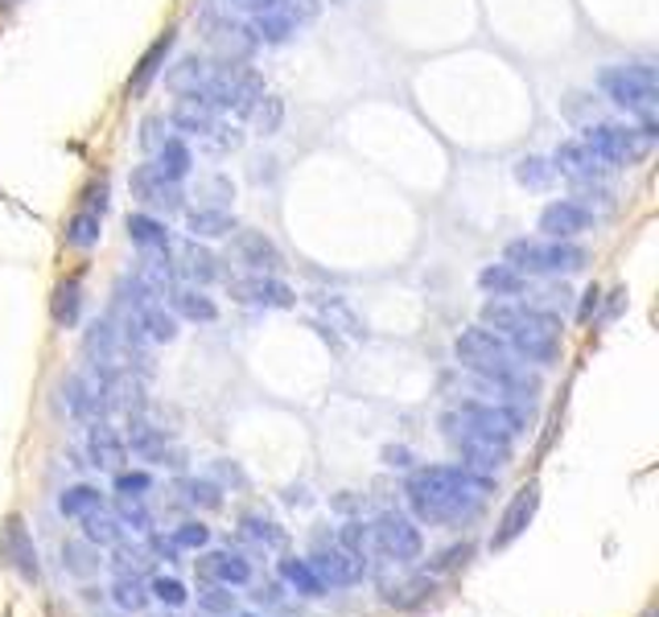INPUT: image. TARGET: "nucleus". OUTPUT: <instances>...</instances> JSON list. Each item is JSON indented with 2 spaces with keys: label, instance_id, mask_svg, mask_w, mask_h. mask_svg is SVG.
Instances as JSON below:
<instances>
[{
  "label": "nucleus",
  "instance_id": "2f4dec72",
  "mask_svg": "<svg viewBox=\"0 0 659 617\" xmlns=\"http://www.w3.org/2000/svg\"><path fill=\"white\" fill-rule=\"evenodd\" d=\"M557 177V169L548 165V161H540V157H519L515 161V182L519 186H532V189H544L548 182Z\"/></svg>",
  "mask_w": 659,
  "mask_h": 617
},
{
  "label": "nucleus",
  "instance_id": "dca6fc26",
  "mask_svg": "<svg viewBox=\"0 0 659 617\" xmlns=\"http://www.w3.org/2000/svg\"><path fill=\"white\" fill-rule=\"evenodd\" d=\"M198 576L206 585H248L251 580V564L231 556V552H210L198 561Z\"/></svg>",
  "mask_w": 659,
  "mask_h": 617
},
{
  "label": "nucleus",
  "instance_id": "37998d69",
  "mask_svg": "<svg viewBox=\"0 0 659 617\" xmlns=\"http://www.w3.org/2000/svg\"><path fill=\"white\" fill-rule=\"evenodd\" d=\"M148 486H153V477H148V474H120L116 477V490H120V494H132V498H141Z\"/></svg>",
  "mask_w": 659,
  "mask_h": 617
},
{
  "label": "nucleus",
  "instance_id": "1a4fd4ad",
  "mask_svg": "<svg viewBox=\"0 0 659 617\" xmlns=\"http://www.w3.org/2000/svg\"><path fill=\"white\" fill-rule=\"evenodd\" d=\"M0 564L13 568L21 580H38V547L21 515H9L0 527Z\"/></svg>",
  "mask_w": 659,
  "mask_h": 617
},
{
  "label": "nucleus",
  "instance_id": "e433bc0d",
  "mask_svg": "<svg viewBox=\"0 0 659 617\" xmlns=\"http://www.w3.org/2000/svg\"><path fill=\"white\" fill-rule=\"evenodd\" d=\"M116 601L124 605V609H132V614H136V609H145V589H141V580H136V576H120L116 580Z\"/></svg>",
  "mask_w": 659,
  "mask_h": 617
},
{
  "label": "nucleus",
  "instance_id": "a211bd4d",
  "mask_svg": "<svg viewBox=\"0 0 659 617\" xmlns=\"http://www.w3.org/2000/svg\"><path fill=\"white\" fill-rule=\"evenodd\" d=\"M235 251H239V259L248 264L251 272H277L280 268V251L264 239L260 230H239L235 235Z\"/></svg>",
  "mask_w": 659,
  "mask_h": 617
},
{
  "label": "nucleus",
  "instance_id": "7c9ffc66",
  "mask_svg": "<svg viewBox=\"0 0 659 617\" xmlns=\"http://www.w3.org/2000/svg\"><path fill=\"white\" fill-rule=\"evenodd\" d=\"M182 272L191 276V280H198V285H206V280H215V276H219V264H215V256H210L206 247L186 244L182 247Z\"/></svg>",
  "mask_w": 659,
  "mask_h": 617
},
{
  "label": "nucleus",
  "instance_id": "ddd939ff",
  "mask_svg": "<svg viewBox=\"0 0 659 617\" xmlns=\"http://www.w3.org/2000/svg\"><path fill=\"white\" fill-rule=\"evenodd\" d=\"M553 169L565 173L569 182H581V186H586V182H598L610 165H606V161H601L586 141H565L557 148V157H553Z\"/></svg>",
  "mask_w": 659,
  "mask_h": 617
},
{
  "label": "nucleus",
  "instance_id": "0eeeda50",
  "mask_svg": "<svg viewBox=\"0 0 659 617\" xmlns=\"http://www.w3.org/2000/svg\"><path fill=\"white\" fill-rule=\"evenodd\" d=\"M450 429H466V432H483V436H495V441H507L524 429V417L512 412L507 403H483V400H470L462 403L454 417H445Z\"/></svg>",
  "mask_w": 659,
  "mask_h": 617
},
{
  "label": "nucleus",
  "instance_id": "6ab92c4d",
  "mask_svg": "<svg viewBox=\"0 0 659 617\" xmlns=\"http://www.w3.org/2000/svg\"><path fill=\"white\" fill-rule=\"evenodd\" d=\"M169 50H174V29H165L162 38L141 54V62H136V71H132V79H128V95H145V86L157 79V71H162V62Z\"/></svg>",
  "mask_w": 659,
  "mask_h": 617
},
{
  "label": "nucleus",
  "instance_id": "412c9836",
  "mask_svg": "<svg viewBox=\"0 0 659 617\" xmlns=\"http://www.w3.org/2000/svg\"><path fill=\"white\" fill-rule=\"evenodd\" d=\"M128 239L141 247L145 256H165V251H169V230L153 215H128Z\"/></svg>",
  "mask_w": 659,
  "mask_h": 617
},
{
  "label": "nucleus",
  "instance_id": "f257e3e1",
  "mask_svg": "<svg viewBox=\"0 0 659 617\" xmlns=\"http://www.w3.org/2000/svg\"><path fill=\"white\" fill-rule=\"evenodd\" d=\"M491 482L466 474L462 465H429L409 477V506L421 523H457L483 506Z\"/></svg>",
  "mask_w": 659,
  "mask_h": 617
},
{
  "label": "nucleus",
  "instance_id": "6e6552de",
  "mask_svg": "<svg viewBox=\"0 0 659 617\" xmlns=\"http://www.w3.org/2000/svg\"><path fill=\"white\" fill-rule=\"evenodd\" d=\"M367 527H371V547L383 552L388 561L412 564L421 556V532H416L404 515H392V511H388V515H380L375 523H367Z\"/></svg>",
  "mask_w": 659,
  "mask_h": 617
},
{
  "label": "nucleus",
  "instance_id": "4be33fe9",
  "mask_svg": "<svg viewBox=\"0 0 659 617\" xmlns=\"http://www.w3.org/2000/svg\"><path fill=\"white\" fill-rule=\"evenodd\" d=\"M210 66L215 62H203V58H186V62H177L174 71L165 74V83L174 86L177 95H203V86H206V79H210Z\"/></svg>",
  "mask_w": 659,
  "mask_h": 617
},
{
  "label": "nucleus",
  "instance_id": "de8ad7c7",
  "mask_svg": "<svg viewBox=\"0 0 659 617\" xmlns=\"http://www.w3.org/2000/svg\"><path fill=\"white\" fill-rule=\"evenodd\" d=\"M594 309H598V288H589V292H586V305H581V321H589V317H594Z\"/></svg>",
  "mask_w": 659,
  "mask_h": 617
},
{
  "label": "nucleus",
  "instance_id": "2eb2a0df",
  "mask_svg": "<svg viewBox=\"0 0 659 617\" xmlns=\"http://www.w3.org/2000/svg\"><path fill=\"white\" fill-rule=\"evenodd\" d=\"M231 292L239 297V301L248 305H268V309H289L294 305V288L280 285V280H272V276H248V280H235Z\"/></svg>",
  "mask_w": 659,
  "mask_h": 617
},
{
  "label": "nucleus",
  "instance_id": "79ce46f5",
  "mask_svg": "<svg viewBox=\"0 0 659 617\" xmlns=\"http://www.w3.org/2000/svg\"><path fill=\"white\" fill-rule=\"evenodd\" d=\"M169 544H174V547H203L206 544V527H203V523H186V527H177Z\"/></svg>",
  "mask_w": 659,
  "mask_h": 617
},
{
  "label": "nucleus",
  "instance_id": "58836bf2",
  "mask_svg": "<svg viewBox=\"0 0 659 617\" xmlns=\"http://www.w3.org/2000/svg\"><path fill=\"white\" fill-rule=\"evenodd\" d=\"M285 576H289V580H294L297 589H306L309 597H318V593L326 589L322 580H318V576H313V568H309V564H285Z\"/></svg>",
  "mask_w": 659,
  "mask_h": 617
},
{
  "label": "nucleus",
  "instance_id": "72a5a7b5",
  "mask_svg": "<svg viewBox=\"0 0 659 617\" xmlns=\"http://www.w3.org/2000/svg\"><path fill=\"white\" fill-rule=\"evenodd\" d=\"M429 593H433L429 576H412V580H404V585H392V589H388V601L400 605V609H409V605L425 601Z\"/></svg>",
  "mask_w": 659,
  "mask_h": 617
},
{
  "label": "nucleus",
  "instance_id": "ea45409f",
  "mask_svg": "<svg viewBox=\"0 0 659 617\" xmlns=\"http://www.w3.org/2000/svg\"><path fill=\"white\" fill-rule=\"evenodd\" d=\"M116 511H120V518H124V523H132V527H145V523H148V515H145V506H141V498H132V494H120Z\"/></svg>",
  "mask_w": 659,
  "mask_h": 617
},
{
  "label": "nucleus",
  "instance_id": "c9c22d12",
  "mask_svg": "<svg viewBox=\"0 0 659 617\" xmlns=\"http://www.w3.org/2000/svg\"><path fill=\"white\" fill-rule=\"evenodd\" d=\"M83 523H87V539H91V544H116V539H120V523H116V518H103L100 511H91Z\"/></svg>",
  "mask_w": 659,
  "mask_h": 617
},
{
  "label": "nucleus",
  "instance_id": "f3484780",
  "mask_svg": "<svg viewBox=\"0 0 659 617\" xmlns=\"http://www.w3.org/2000/svg\"><path fill=\"white\" fill-rule=\"evenodd\" d=\"M174 124L182 132H191V136H215L223 128L219 124V112L210 107V103L194 100V95H182L174 107Z\"/></svg>",
  "mask_w": 659,
  "mask_h": 617
},
{
  "label": "nucleus",
  "instance_id": "20e7f679",
  "mask_svg": "<svg viewBox=\"0 0 659 617\" xmlns=\"http://www.w3.org/2000/svg\"><path fill=\"white\" fill-rule=\"evenodd\" d=\"M601 91L618 103V107H627L630 115H643L651 120L656 115V103H659V74L656 66H643V62H635V66H606L598 74Z\"/></svg>",
  "mask_w": 659,
  "mask_h": 617
},
{
  "label": "nucleus",
  "instance_id": "bb28decb",
  "mask_svg": "<svg viewBox=\"0 0 659 617\" xmlns=\"http://www.w3.org/2000/svg\"><path fill=\"white\" fill-rule=\"evenodd\" d=\"M478 285H483L486 292H495V297H519V292L527 288L524 272H515L512 264H491V268H483Z\"/></svg>",
  "mask_w": 659,
  "mask_h": 617
},
{
  "label": "nucleus",
  "instance_id": "aec40b11",
  "mask_svg": "<svg viewBox=\"0 0 659 617\" xmlns=\"http://www.w3.org/2000/svg\"><path fill=\"white\" fill-rule=\"evenodd\" d=\"M87 449H91V465H103V470H112V465H120V461L128 457V445H124V436L112 424H91Z\"/></svg>",
  "mask_w": 659,
  "mask_h": 617
},
{
  "label": "nucleus",
  "instance_id": "c756f323",
  "mask_svg": "<svg viewBox=\"0 0 659 617\" xmlns=\"http://www.w3.org/2000/svg\"><path fill=\"white\" fill-rule=\"evenodd\" d=\"M210 45H215L223 58H244L251 45H256V38H251L248 29H239V25H215V33H210Z\"/></svg>",
  "mask_w": 659,
  "mask_h": 617
},
{
  "label": "nucleus",
  "instance_id": "4c0bfd02",
  "mask_svg": "<svg viewBox=\"0 0 659 617\" xmlns=\"http://www.w3.org/2000/svg\"><path fill=\"white\" fill-rule=\"evenodd\" d=\"M165 141H169V124H165L162 115H148L145 124H141V144H145L148 153H157Z\"/></svg>",
  "mask_w": 659,
  "mask_h": 617
},
{
  "label": "nucleus",
  "instance_id": "b1692460",
  "mask_svg": "<svg viewBox=\"0 0 659 617\" xmlns=\"http://www.w3.org/2000/svg\"><path fill=\"white\" fill-rule=\"evenodd\" d=\"M100 230H103V215H95V210H87V206H79L71 218H66V244L79 247V251H87V247L100 244Z\"/></svg>",
  "mask_w": 659,
  "mask_h": 617
},
{
  "label": "nucleus",
  "instance_id": "473e14b6",
  "mask_svg": "<svg viewBox=\"0 0 659 617\" xmlns=\"http://www.w3.org/2000/svg\"><path fill=\"white\" fill-rule=\"evenodd\" d=\"M91 511H100V490L91 486H74L62 494V515L66 518H87Z\"/></svg>",
  "mask_w": 659,
  "mask_h": 617
},
{
  "label": "nucleus",
  "instance_id": "4468645a",
  "mask_svg": "<svg viewBox=\"0 0 659 617\" xmlns=\"http://www.w3.org/2000/svg\"><path fill=\"white\" fill-rule=\"evenodd\" d=\"M589 223H594L589 206H581V202H573V198H560L553 202V206H544V215H540L544 239H573V235L589 230Z\"/></svg>",
  "mask_w": 659,
  "mask_h": 617
},
{
  "label": "nucleus",
  "instance_id": "39448f33",
  "mask_svg": "<svg viewBox=\"0 0 659 617\" xmlns=\"http://www.w3.org/2000/svg\"><path fill=\"white\" fill-rule=\"evenodd\" d=\"M586 251L565 244V239H515L507 244V264L524 276L540 272H581L586 268Z\"/></svg>",
  "mask_w": 659,
  "mask_h": 617
},
{
  "label": "nucleus",
  "instance_id": "9d476101",
  "mask_svg": "<svg viewBox=\"0 0 659 617\" xmlns=\"http://www.w3.org/2000/svg\"><path fill=\"white\" fill-rule=\"evenodd\" d=\"M309 568H313V576H318L322 585L347 589V585H359V580H363L367 561L338 544V547H318V552L309 556Z\"/></svg>",
  "mask_w": 659,
  "mask_h": 617
},
{
  "label": "nucleus",
  "instance_id": "423d86ee",
  "mask_svg": "<svg viewBox=\"0 0 659 617\" xmlns=\"http://www.w3.org/2000/svg\"><path fill=\"white\" fill-rule=\"evenodd\" d=\"M581 141L598 153L606 165H635L651 153V141H656V124L647 120L643 128H622V124H598L589 128Z\"/></svg>",
  "mask_w": 659,
  "mask_h": 617
},
{
  "label": "nucleus",
  "instance_id": "9b49d317",
  "mask_svg": "<svg viewBox=\"0 0 659 617\" xmlns=\"http://www.w3.org/2000/svg\"><path fill=\"white\" fill-rule=\"evenodd\" d=\"M536 506H540V486H536V482H527L524 490H515V498L507 503L503 518H498V532L495 539H491V547L503 552L507 544H515V539L527 532V523L536 518Z\"/></svg>",
  "mask_w": 659,
  "mask_h": 617
},
{
  "label": "nucleus",
  "instance_id": "49530a36",
  "mask_svg": "<svg viewBox=\"0 0 659 617\" xmlns=\"http://www.w3.org/2000/svg\"><path fill=\"white\" fill-rule=\"evenodd\" d=\"M235 9H244V13H268V9H277L280 0H231Z\"/></svg>",
  "mask_w": 659,
  "mask_h": 617
},
{
  "label": "nucleus",
  "instance_id": "5701e85b",
  "mask_svg": "<svg viewBox=\"0 0 659 617\" xmlns=\"http://www.w3.org/2000/svg\"><path fill=\"white\" fill-rule=\"evenodd\" d=\"M153 169L162 173V177H169V182H182L186 173H191V165H194V157H191V144L186 141H177V136H169V141L153 153Z\"/></svg>",
  "mask_w": 659,
  "mask_h": 617
},
{
  "label": "nucleus",
  "instance_id": "a19ab883",
  "mask_svg": "<svg viewBox=\"0 0 659 617\" xmlns=\"http://www.w3.org/2000/svg\"><path fill=\"white\" fill-rule=\"evenodd\" d=\"M198 605H203V609H210V614H231L235 597H231V593H223V589H206V593H198Z\"/></svg>",
  "mask_w": 659,
  "mask_h": 617
},
{
  "label": "nucleus",
  "instance_id": "f704fd0d",
  "mask_svg": "<svg viewBox=\"0 0 659 617\" xmlns=\"http://www.w3.org/2000/svg\"><path fill=\"white\" fill-rule=\"evenodd\" d=\"M239 535L251 539V544H264V547H277L280 539H285V535L277 532V523H268V518H244Z\"/></svg>",
  "mask_w": 659,
  "mask_h": 617
},
{
  "label": "nucleus",
  "instance_id": "7ed1b4c3",
  "mask_svg": "<svg viewBox=\"0 0 659 617\" xmlns=\"http://www.w3.org/2000/svg\"><path fill=\"white\" fill-rule=\"evenodd\" d=\"M457 359L462 367H470L474 374H483L486 383H495L498 391H524L532 395L536 391V379L527 374V362L519 359L512 350L507 338H498L495 330H486V326H474L457 338Z\"/></svg>",
  "mask_w": 659,
  "mask_h": 617
},
{
  "label": "nucleus",
  "instance_id": "393cba45",
  "mask_svg": "<svg viewBox=\"0 0 659 617\" xmlns=\"http://www.w3.org/2000/svg\"><path fill=\"white\" fill-rule=\"evenodd\" d=\"M186 227H191L194 239H223V235H231L235 230V218L227 210H191L186 215Z\"/></svg>",
  "mask_w": 659,
  "mask_h": 617
},
{
  "label": "nucleus",
  "instance_id": "f03ea898",
  "mask_svg": "<svg viewBox=\"0 0 659 617\" xmlns=\"http://www.w3.org/2000/svg\"><path fill=\"white\" fill-rule=\"evenodd\" d=\"M483 326L495 330L498 338H507L512 350L524 362H548L557 359L560 350V321L553 313H540L527 301H512V297H495V301L483 305Z\"/></svg>",
  "mask_w": 659,
  "mask_h": 617
},
{
  "label": "nucleus",
  "instance_id": "c85d7f7f",
  "mask_svg": "<svg viewBox=\"0 0 659 617\" xmlns=\"http://www.w3.org/2000/svg\"><path fill=\"white\" fill-rule=\"evenodd\" d=\"M79 305H83V288H79V280H62V285L54 288L50 313H54L59 326H74V321H79Z\"/></svg>",
  "mask_w": 659,
  "mask_h": 617
},
{
  "label": "nucleus",
  "instance_id": "a878e982",
  "mask_svg": "<svg viewBox=\"0 0 659 617\" xmlns=\"http://www.w3.org/2000/svg\"><path fill=\"white\" fill-rule=\"evenodd\" d=\"M169 305H174V309L186 317V321H215V317H219L215 301H210V297H203L198 288H174V292H169Z\"/></svg>",
  "mask_w": 659,
  "mask_h": 617
},
{
  "label": "nucleus",
  "instance_id": "f8f14e48",
  "mask_svg": "<svg viewBox=\"0 0 659 617\" xmlns=\"http://www.w3.org/2000/svg\"><path fill=\"white\" fill-rule=\"evenodd\" d=\"M132 198H141L148 210H157V215L182 210V189H177V182L162 177L153 165H141V169L132 173Z\"/></svg>",
  "mask_w": 659,
  "mask_h": 617
},
{
  "label": "nucleus",
  "instance_id": "c03bdc74",
  "mask_svg": "<svg viewBox=\"0 0 659 617\" xmlns=\"http://www.w3.org/2000/svg\"><path fill=\"white\" fill-rule=\"evenodd\" d=\"M251 115H256V124H260V132H272L277 128V120H280V103L277 100H268V112L260 107V100L251 103Z\"/></svg>",
  "mask_w": 659,
  "mask_h": 617
},
{
  "label": "nucleus",
  "instance_id": "cd10ccee",
  "mask_svg": "<svg viewBox=\"0 0 659 617\" xmlns=\"http://www.w3.org/2000/svg\"><path fill=\"white\" fill-rule=\"evenodd\" d=\"M132 453L145 461L174 457V449H169V441H165V432L148 429V424H132Z\"/></svg>",
  "mask_w": 659,
  "mask_h": 617
},
{
  "label": "nucleus",
  "instance_id": "a18cd8bd",
  "mask_svg": "<svg viewBox=\"0 0 659 617\" xmlns=\"http://www.w3.org/2000/svg\"><path fill=\"white\" fill-rule=\"evenodd\" d=\"M153 593H157L165 605H182V601H186V589H182L177 580H165V576L157 580V585H153Z\"/></svg>",
  "mask_w": 659,
  "mask_h": 617
}]
</instances>
